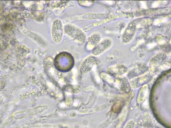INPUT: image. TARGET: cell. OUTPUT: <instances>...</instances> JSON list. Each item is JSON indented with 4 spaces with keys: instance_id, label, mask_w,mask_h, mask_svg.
Masks as SVG:
<instances>
[{
    "instance_id": "30bf717a",
    "label": "cell",
    "mask_w": 171,
    "mask_h": 128,
    "mask_svg": "<svg viewBox=\"0 0 171 128\" xmlns=\"http://www.w3.org/2000/svg\"><path fill=\"white\" fill-rule=\"evenodd\" d=\"M73 103L72 99L71 97H68L65 100V105L68 107L72 106V105Z\"/></svg>"
},
{
    "instance_id": "3957f363",
    "label": "cell",
    "mask_w": 171,
    "mask_h": 128,
    "mask_svg": "<svg viewBox=\"0 0 171 128\" xmlns=\"http://www.w3.org/2000/svg\"><path fill=\"white\" fill-rule=\"evenodd\" d=\"M116 83L120 89L125 94L129 93L131 87L130 83L127 80L124 79H116Z\"/></svg>"
},
{
    "instance_id": "6da1fadb",
    "label": "cell",
    "mask_w": 171,
    "mask_h": 128,
    "mask_svg": "<svg viewBox=\"0 0 171 128\" xmlns=\"http://www.w3.org/2000/svg\"><path fill=\"white\" fill-rule=\"evenodd\" d=\"M51 32L54 42L56 44L60 43L63 35V28L61 20H56L53 22Z\"/></svg>"
},
{
    "instance_id": "5b68a950",
    "label": "cell",
    "mask_w": 171,
    "mask_h": 128,
    "mask_svg": "<svg viewBox=\"0 0 171 128\" xmlns=\"http://www.w3.org/2000/svg\"><path fill=\"white\" fill-rule=\"evenodd\" d=\"M148 92V88L147 85H144L140 89L138 96L137 101L139 103H142L145 99Z\"/></svg>"
},
{
    "instance_id": "8fae6325",
    "label": "cell",
    "mask_w": 171,
    "mask_h": 128,
    "mask_svg": "<svg viewBox=\"0 0 171 128\" xmlns=\"http://www.w3.org/2000/svg\"><path fill=\"white\" fill-rule=\"evenodd\" d=\"M93 87H89L84 88V91H92L93 90Z\"/></svg>"
},
{
    "instance_id": "52a82bcc",
    "label": "cell",
    "mask_w": 171,
    "mask_h": 128,
    "mask_svg": "<svg viewBox=\"0 0 171 128\" xmlns=\"http://www.w3.org/2000/svg\"><path fill=\"white\" fill-rule=\"evenodd\" d=\"M143 128H154L151 117L146 112L143 116Z\"/></svg>"
},
{
    "instance_id": "277c9868",
    "label": "cell",
    "mask_w": 171,
    "mask_h": 128,
    "mask_svg": "<svg viewBox=\"0 0 171 128\" xmlns=\"http://www.w3.org/2000/svg\"><path fill=\"white\" fill-rule=\"evenodd\" d=\"M96 62L95 58L92 56L87 58L83 62L81 70V73L87 72L90 70L92 67L93 66Z\"/></svg>"
},
{
    "instance_id": "8992f818",
    "label": "cell",
    "mask_w": 171,
    "mask_h": 128,
    "mask_svg": "<svg viewBox=\"0 0 171 128\" xmlns=\"http://www.w3.org/2000/svg\"><path fill=\"white\" fill-rule=\"evenodd\" d=\"M65 88L68 93L74 94H79L82 90V87L78 85H68Z\"/></svg>"
},
{
    "instance_id": "9c48e42d",
    "label": "cell",
    "mask_w": 171,
    "mask_h": 128,
    "mask_svg": "<svg viewBox=\"0 0 171 128\" xmlns=\"http://www.w3.org/2000/svg\"><path fill=\"white\" fill-rule=\"evenodd\" d=\"M135 123L133 120H131L126 124L124 128H134Z\"/></svg>"
},
{
    "instance_id": "7c38bea8",
    "label": "cell",
    "mask_w": 171,
    "mask_h": 128,
    "mask_svg": "<svg viewBox=\"0 0 171 128\" xmlns=\"http://www.w3.org/2000/svg\"><path fill=\"white\" fill-rule=\"evenodd\" d=\"M47 85H48L49 87H50V88H51L53 89H55L54 86L52 84V83H47Z\"/></svg>"
},
{
    "instance_id": "7a4b0ae2",
    "label": "cell",
    "mask_w": 171,
    "mask_h": 128,
    "mask_svg": "<svg viewBox=\"0 0 171 128\" xmlns=\"http://www.w3.org/2000/svg\"><path fill=\"white\" fill-rule=\"evenodd\" d=\"M152 77L149 75H145L132 80L130 82L131 88H137L145 85L151 81Z\"/></svg>"
},
{
    "instance_id": "ba28073f",
    "label": "cell",
    "mask_w": 171,
    "mask_h": 128,
    "mask_svg": "<svg viewBox=\"0 0 171 128\" xmlns=\"http://www.w3.org/2000/svg\"><path fill=\"white\" fill-rule=\"evenodd\" d=\"M107 108L106 105H102L96 108H92L82 113V114H92L93 113L99 112L100 111H103V110Z\"/></svg>"
}]
</instances>
